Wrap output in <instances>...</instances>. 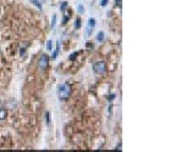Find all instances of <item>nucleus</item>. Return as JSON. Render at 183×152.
<instances>
[{
  "mask_svg": "<svg viewBox=\"0 0 183 152\" xmlns=\"http://www.w3.org/2000/svg\"><path fill=\"white\" fill-rule=\"evenodd\" d=\"M71 93H72V88H71V84L70 83H62L60 86H59V90H57V95H59V99L61 101H66L68 100V97L71 96Z\"/></svg>",
  "mask_w": 183,
  "mask_h": 152,
  "instance_id": "nucleus-1",
  "label": "nucleus"
},
{
  "mask_svg": "<svg viewBox=\"0 0 183 152\" xmlns=\"http://www.w3.org/2000/svg\"><path fill=\"white\" fill-rule=\"evenodd\" d=\"M49 56L46 54H42L38 60V67L42 69V71H46L49 67Z\"/></svg>",
  "mask_w": 183,
  "mask_h": 152,
  "instance_id": "nucleus-2",
  "label": "nucleus"
},
{
  "mask_svg": "<svg viewBox=\"0 0 183 152\" xmlns=\"http://www.w3.org/2000/svg\"><path fill=\"white\" fill-rule=\"evenodd\" d=\"M93 71L97 74H104L106 72V63L104 61H98L93 65Z\"/></svg>",
  "mask_w": 183,
  "mask_h": 152,
  "instance_id": "nucleus-3",
  "label": "nucleus"
},
{
  "mask_svg": "<svg viewBox=\"0 0 183 152\" xmlns=\"http://www.w3.org/2000/svg\"><path fill=\"white\" fill-rule=\"evenodd\" d=\"M7 117V109L4 107H0V120H4Z\"/></svg>",
  "mask_w": 183,
  "mask_h": 152,
  "instance_id": "nucleus-4",
  "label": "nucleus"
},
{
  "mask_svg": "<svg viewBox=\"0 0 183 152\" xmlns=\"http://www.w3.org/2000/svg\"><path fill=\"white\" fill-rule=\"evenodd\" d=\"M59 51H60V42H57L56 43V49H55V51H54V55L52 56V58H56L57 57V55H59Z\"/></svg>",
  "mask_w": 183,
  "mask_h": 152,
  "instance_id": "nucleus-5",
  "label": "nucleus"
},
{
  "mask_svg": "<svg viewBox=\"0 0 183 152\" xmlns=\"http://www.w3.org/2000/svg\"><path fill=\"white\" fill-rule=\"evenodd\" d=\"M105 39V33L104 32H99L98 35H97V42H103Z\"/></svg>",
  "mask_w": 183,
  "mask_h": 152,
  "instance_id": "nucleus-6",
  "label": "nucleus"
},
{
  "mask_svg": "<svg viewBox=\"0 0 183 152\" xmlns=\"http://www.w3.org/2000/svg\"><path fill=\"white\" fill-rule=\"evenodd\" d=\"M71 16H72V11H67V14L65 15V17H64V24H66L67 23V21H68V19L71 18Z\"/></svg>",
  "mask_w": 183,
  "mask_h": 152,
  "instance_id": "nucleus-7",
  "label": "nucleus"
},
{
  "mask_svg": "<svg viewBox=\"0 0 183 152\" xmlns=\"http://www.w3.org/2000/svg\"><path fill=\"white\" fill-rule=\"evenodd\" d=\"M95 23H97L95 22V18H89L88 19V27L89 28H94L95 27Z\"/></svg>",
  "mask_w": 183,
  "mask_h": 152,
  "instance_id": "nucleus-8",
  "label": "nucleus"
},
{
  "mask_svg": "<svg viewBox=\"0 0 183 152\" xmlns=\"http://www.w3.org/2000/svg\"><path fill=\"white\" fill-rule=\"evenodd\" d=\"M30 1H32V4H33V5H36L39 10H43V5L39 3V0H30Z\"/></svg>",
  "mask_w": 183,
  "mask_h": 152,
  "instance_id": "nucleus-9",
  "label": "nucleus"
},
{
  "mask_svg": "<svg viewBox=\"0 0 183 152\" xmlns=\"http://www.w3.org/2000/svg\"><path fill=\"white\" fill-rule=\"evenodd\" d=\"M81 26H82V21H81V18H77L76 23H75V29H79Z\"/></svg>",
  "mask_w": 183,
  "mask_h": 152,
  "instance_id": "nucleus-10",
  "label": "nucleus"
},
{
  "mask_svg": "<svg viewBox=\"0 0 183 152\" xmlns=\"http://www.w3.org/2000/svg\"><path fill=\"white\" fill-rule=\"evenodd\" d=\"M78 55H79V51H76V53H73L72 55H70V57H68V58H70V61H75V60L77 58V56H78Z\"/></svg>",
  "mask_w": 183,
  "mask_h": 152,
  "instance_id": "nucleus-11",
  "label": "nucleus"
},
{
  "mask_svg": "<svg viewBox=\"0 0 183 152\" xmlns=\"http://www.w3.org/2000/svg\"><path fill=\"white\" fill-rule=\"evenodd\" d=\"M66 9H67V1H64L62 4L60 5V10H61V11H66Z\"/></svg>",
  "mask_w": 183,
  "mask_h": 152,
  "instance_id": "nucleus-12",
  "label": "nucleus"
},
{
  "mask_svg": "<svg viewBox=\"0 0 183 152\" xmlns=\"http://www.w3.org/2000/svg\"><path fill=\"white\" fill-rule=\"evenodd\" d=\"M46 49L49 50V51H52V49H53V42L52 40H49V42L46 43Z\"/></svg>",
  "mask_w": 183,
  "mask_h": 152,
  "instance_id": "nucleus-13",
  "label": "nucleus"
},
{
  "mask_svg": "<svg viewBox=\"0 0 183 152\" xmlns=\"http://www.w3.org/2000/svg\"><path fill=\"white\" fill-rule=\"evenodd\" d=\"M45 119H46V124H50V112H45Z\"/></svg>",
  "mask_w": 183,
  "mask_h": 152,
  "instance_id": "nucleus-14",
  "label": "nucleus"
},
{
  "mask_svg": "<svg viewBox=\"0 0 183 152\" xmlns=\"http://www.w3.org/2000/svg\"><path fill=\"white\" fill-rule=\"evenodd\" d=\"M55 24H56V15L53 16V21H52V28H55Z\"/></svg>",
  "mask_w": 183,
  "mask_h": 152,
  "instance_id": "nucleus-15",
  "label": "nucleus"
},
{
  "mask_svg": "<svg viewBox=\"0 0 183 152\" xmlns=\"http://www.w3.org/2000/svg\"><path fill=\"white\" fill-rule=\"evenodd\" d=\"M107 3H109V0H101V1H100V5L103 6V7H105V6L107 5Z\"/></svg>",
  "mask_w": 183,
  "mask_h": 152,
  "instance_id": "nucleus-16",
  "label": "nucleus"
},
{
  "mask_svg": "<svg viewBox=\"0 0 183 152\" xmlns=\"http://www.w3.org/2000/svg\"><path fill=\"white\" fill-rule=\"evenodd\" d=\"M92 30H93V28H90V29H89V27L87 28V30H86V37H89V34H92Z\"/></svg>",
  "mask_w": 183,
  "mask_h": 152,
  "instance_id": "nucleus-17",
  "label": "nucleus"
},
{
  "mask_svg": "<svg viewBox=\"0 0 183 152\" xmlns=\"http://www.w3.org/2000/svg\"><path fill=\"white\" fill-rule=\"evenodd\" d=\"M78 12H79V14H83V12H84V7H83L82 5L78 6Z\"/></svg>",
  "mask_w": 183,
  "mask_h": 152,
  "instance_id": "nucleus-18",
  "label": "nucleus"
},
{
  "mask_svg": "<svg viewBox=\"0 0 183 152\" xmlns=\"http://www.w3.org/2000/svg\"><path fill=\"white\" fill-rule=\"evenodd\" d=\"M115 94H111L110 96H107V100H109V102H110V101H113V99H115Z\"/></svg>",
  "mask_w": 183,
  "mask_h": 152,
  "instance_id": "nucleus-19",
  "label": "nucleus"
},
{
  "mask_svg": "<svg viewBox=\"0 0 183 152\" xmlns=\"http://www.w3.org/2000/svg\"><path fill=\"white\" fill-rule=\"evenodd\" d=\"M20 55H21V56H25V55H26V50H25V49H20Z\"/></svg>",
  "mask_w": 183,
  "mask_h": 152,
  "instance_id": "nucleus-20",
  "label": "nucleus"
},
{
  "mask_svg": "<svg viewBox=\"0 0 183 152\" xmlns=\"http://www.w3.org/2000/svg\"><path fill=\"white\" fill-rule=\"evenodd\" d=\"M115 150H116V151H121V143H120V144L117 145V147H116Z\"/></svg>",
  "mask_w": 183,
  "mask_h": 152,
  "instance_id": "nucleus-21",
  "label": "nucleus"
},
{
  "mask_svg": "<svg viewBox=\"0 0 183 152\" xmlns=\"http://www.w3.org/2000/svg\"><path fill=\"white\" fill-rule=\"evenodd\" d=\"M116 6H120L121 7V0H116Z\"/></svg>",
  "mask_w": 183,
  "mask_h": 152,
  "instance_id": "nucleus-22",
  "label": "nucleus"
},
{
  "mask_svg": "<svg viewBox=\"0 0 183 152\" xmlns=\"http://www.w3.org/2000/svg\"><path fill=\"white\" fill-rule=\"evenodd\" d=\"M86 46H87V48H93V44H92V43H87Z\"/></svg>",
  "mask_w": 183,
  "mask_h": 152,
  "instance_id": "nucleus-23",
  "label": "nucleus"
}]
</instances>
